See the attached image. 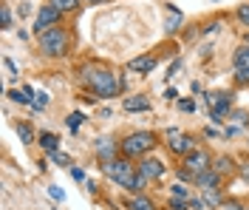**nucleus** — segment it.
Returning a JSON list of instances; mask_svg holds the SVG:
<instances>
[{
  "instance_id": "nucleus-20",
  "label": "nucleus",
  "mask_w": 249,
  "mask_h": 210,
  "mask_svg": "<svg viewBox=\"0 0 249 210\" xmlns=\"http://www.w3.org/2000/svg\"><path fill=\"white\" fill-rule=\"evenodd\" d=\"M235 68H249V46H241L235 51Z\"/></svg>"
},
{
  "instance_id": "nucleus-33",
  "label": "nucleus",
  "mask_w": 249,
  "mask_h": 210,
  "mask_svg": "<svg viewBox=\"0 0 249 210\" xmlns=\"http://www.w3.org/2000/svg\"><path fill=\"white\" fill-rule=\"evenodd\" d=\"M178 108H181V111H196V102H193V99H181V102H178Z\"/></svg>"
},
{
  "instance_id": "nucleus-32",
  "label": "nucleus",
  "mask_w": 249,
  "mask_h": 210,
  "mask_svg": "<svg viewBox=\"0 0 249 210\" xmlns=\"http://www.w3.org/2000/svg\"><path fill=\"white\" fill-rule=\"evenodd\" d=\"M190 208H193V210H207L210 205H207L204 199H190Z\"/></svg>"
},
{
  "instance_id": "nucleus-5",
  "label": "nucleus",
  "mask_w": 249,
  "mask_h": 210,
  "mask_svg": "<svg viewBox=\"0 0 249 210\" xmlns=\"http://www.w3.org/2000/svg\"><path fill=\"white\" fill-rule=\"evenodd\" d=\"M181 168H187L190 173H201V171H210L213 165H210V153L204 151V148H193L190 153L184 156V165Z\"/></svg>"
},
{
  "instance_id": "nucleus-39",
  "label": "nucleus",
  "mask_w": 249,
  "mask_h": 210,
  "mask_svg": "<svg viewBox=\"0 0 249 210\" xmlns=\"http://www.w3.org/2000/svg\"><path fill=\"white\" fill-rule=\"evenodd\" d=\"M232 116H235V119H238V122H247V119H249V116H247V114H244V111H235Z\"/></svg>"
},
{
  "instance_id": "nucleus-7",
  "label": "nucleus",
  "mask_w": 249,
  "mask_h": 210,
  "mask_svg": "<svg viewBox=\"0 0 249 210\" xmlns=\"http://www.w3.org/2000/svg\"><path fill=\"white\" fill-rule=\"evenodd\" d=\"M136 168H139V173H142L144 179H147V182H150V179L164 176V162L156 159V156H144V159H142L139 165H136Z\"/></svg>"
},
{
  "instance_id": "nucleus-40",
  "label": "nucleus",
  "mask_w": 249,
  "mask_h": 210,
  "mask_svg": "<svg viewBox=\"0 0 249 210\" xmlns=\"http://www.w3.org/2000/svg\"><path fill=\"white\" fill-rule=\"evenodd\" d=\"M88 3H96V0H88Z\"/></svg>"
},
{
  "instance_id": "nucleus-10",
  "label": "nucleus",
  "mask_w": 249,
  "mask_h": 210,
  "mask_svg": "<svg viewBox=\"0 0 249 210\" xmlns=\"http://www.w3.org/2000/svg\"><path fill=\"white\" fill-rule=\"evenodd\" d=\"M113 153H116L113 142H110L108 136H99V139H96V156H99L102 162H110V159H116Z\"/></svg>"
},
{
  "instance_id": "nucleus-22",
  "label": "nucleus",
  "mask_w": 249,
  "mask_h": 210,
  "mask_svg": "<svg viewBox=\"0 0 249 210\" xmlns=\"http://www.w3.org/2000/svg\"><path fill=\"white\" fill-rule=\"evenodd\" d=\"M48 99H51V97H48L46 91H40V94H34V102H31V108H34V111H43V108L48 105Z\"/></svg>"
},
{
  "instance_id": "nucleus-17",
  "label": "nucleus",
  "mask_w": 249,
  "mask_h": 210,
  "mask_svg": "<svg viewBox=\"0 0 249 210\" xmlns=\"http://www.w3.org/2000/svg\"><path fill=\"white\" fill-rule=\"evenodd\" d=\"M167 12H170V17H167V32H176L181 26V12L176 6H167Z\"/></svg>"
},
{
  "instance_id": "nucleus-21",
  "label": "nucleus",
  "mask_w": 249,
  "mask_h": 210,
  "mask_svg": "<svg viewBox=\"0 0 249 210\" xmlns=\"http://www.w3.org/2000/svg\"><path fill=\"white\" fill-rule=\"evenodd\" d=\"M57 142H60V139H57L54 134H43V136H40V145L46 148L48 153H54V151H57Z\"/></svg>"
},
{
  "instance_id": "nucleus-24",
  "label": "nucleus",
  "mask_w": 249,
  "mask_h": 210,
  "mask_svg": "<svg viewBox=\"0 0 249 210\" xmlns=\"http://www.w3.org/2000/svg\"><path fill=\"white\" fill-rule=\"evenodd\" d=\"M0 26L3 29H12V12H9V6L0 9Z\"/></svg>"
},
{
  "instance_id": "nucleus-30",
  "label": "nucleus",
  "mask_w": 249,
  "mask_h": 210,
  "mask_svg": "<svg viewBox=\"0 0 249 210\" xmlns=\"http://www.w3.org/2000/svg\"><path fill=\"white\" fill-rule=\"evenodd\" d=\"M3 68H6V71H9V74H6V77H15V74H17V65L12 63V60H9V57H6V60H3Z\"/></svg>"
},
{
  "instance_id": "nucleus-25",
  "label": "nucleus",
  "mask_w": 249,
  "mask_h": 210,
  "mask_svg": "<svg viewBox=\"0 0 249 210\" xmlns=\"http://www.w3.org/2000/svg\"><path fill=\"white\" fill-rule=\"evenodd\" d=\"M51 159L57 162V165H62V168H68V165H71V156H68V153H62V151H54V153H51Z\"/></svg>"
},
{
  "instance_id": "nucleus-8",
  "label": "nucleus",
  "mask_w": 249,
  "mask_h": 210,
  "mask_svg": "<svg viewBox=\"0 0 249 210\" xmlns=\"http://www.w3.org/2000/svg\"><path fill=\"white\" fill-rule=\"evenodd\" d=\"M60 20V12L54 9V6H43L40 12H37V20H34V29L37 34H43V29H54V23Z\"/></svg>"
},
{
  "instance_id": "nucleus-11",
  "label": "nucleus",
  "mask_w": 249,
  "mask_h": 210,
  "mask_svg": "<svg viewBox=\"0 0 249 210\" xmlns=\"http://www.w3.org/2000/svg\"><path fill=\"white\" fill-rule=\"evenodd\" d=\"M218 173L215 171H213V168H210V171H201V173H196V179H193V182H196V188H201V191H207V188H215L218 185Z\"/></svg>"
},
{
  "instance_id": "nucleus-34",
  "label": "nucleus",
  "mask_w": 249,
  "mask_h": 210,
  "mask_svg": "<svg viewBox=\"0 0 249 210\" xmlns=\"http://www.w3.org/2000/svg\"><path fill=\"white\" fill-rule=\"evenodd\" d=\"M221 210H247V208H244L241 202H224V205H221Z\"/></svg>"
},
{
  "instance_id": "nucleus-6",
  "label": "nucleus",
  "mask_w": 249,
  "mask_h": 210,
  "mask_svg": "<svg viewBox=\"0 0 249 210\" xmlns=\"http://www.w3.org/2000/svg\"><path fill=\"white\" fill-rule=\"evenodd\" d=\"M207 102L213 105V119H215V122H221V116H227V114L232 111V94H221V91H215V94L207 97Z\"/></svg>"
},
{
  "instance_id": "nucleus-15",
  "label": "nucleus",
  "mask_w": 249,
  "mask_h": 210,
  "mask_svg": "<svg viewBox=\"0 0 249 210\" xmlns=\"http://www.w3.org/2000/svg\"><path fill=\"white\" fill-rule=\"evenodd\" d=\"M9 97L15 99V102H23V105H31V102H34V91H31L29 85H26L23 91H12Z\"/></svg>"
},
{
  "instance_id": "nucleus-35",
  "label": "nucleus",
  "mask_w": 249,
  "mask_h": 210,
  "mask_svg": "<svg viewBox=\"0 0 249 210\" xmlns=\"http://www.w3.org/2000/svg\"><path fill=\"white\" fill-rule=\"evenodd\" d=\"M238 17H241V23L249 26V6H241V9H238Z\"/></svg>"
},
{
  "instance_id": "nucleus-28",
  "label": "nucleus",
  "mask_w": 249,
  "mask_h": 210,
  "mask_svg": "<svg viewBox=\"0 0 249 210\" xmlns=\"http://www.w3.org/2000/svg\"><path fill=\"white\" fill-rule=\"evenodd\" d=\"M170 193H173V199H187V188L184 185H173Z\"/></svg>"
},
{
  "instance_id": "nucleus-9",
  "label": "nucleus",
  "mask_w": 249,
  "mask_h": 210,
  "mask_svg": "<svg viewBox=\"0 0 249 210\" xmlns=\"http://www.w3.org/2000/svg\"><path fill=\"white\" fill-rule=\"evenodd\" d=\"M167 136H170V151H173V153H181V156H187V153L193 151V136L178 134V131H167Z\"/></svg>"
},
{
  "instance_id": "nucleus-13",
  "label": "nucleus",
  "mask_w": 249,
  "mask_h": 210,
  "mask_svg": "<svg viewBox=\"0 0 249 210\" xmlns=\"http://www.w3.org/2000/svg\"><path fill=\"white\" fill-rule=\"evenodd\" d=\"M213 171H215L218 176H230L235 171V162H232V156H218L215 159V165H213Z\"/></svg>"
},
{
  "instance_id": "nucleus-19",
  "label": "nucleus",
  "mask_w": 249,
  "mask_h": 210,
  "mask_svg": "<svg viewBox=\"0 0 249 210\" xmlns=\"http://www.w3.org/2000/svg\"><path fill=\"white\" fill-rule=\"evenodd\" d=\"M130 210H156V205L147 199V196H133L130 202Z\"/></svg>"
},
{
  "instance_id": "nucleus-3",
  "label": "nucleus",
  "mask_w": 249,
  "mask_h": 210,
  "mask_svg": "<svg viewBox=\"0 0 249 210\" xmlns=\"http://www.w3.org/2000/svg\"><path fill=\"white\" fill-rule=\"evenodd\" d=\"M153 145H156V134H150V131H136V134L124 136V142H122V156H127V159L144 156L147 151H153Z\"/></svg>"
},
{
  "instance_id": "nucleus-16",
  "label": "nucleus",
  "mask_w": 249,
  "mask_h": 210,
  "mask_svg": "<svg viewBox=\"0 0 249 210\" xmlns=\"http://www.w3.org/2000/svg\"><path fill=\"white\" fill-rule=\"evenodd\" d=\"M204 202H207L210 208H221V205H224V199H221V193H218V188H207V191H204Z\"/></svg>"
},
{
  "instance_id": "nucleus-14",
  "label": "nucleus",
  "mask_w": 249,
  "mask_h": 210,
  "mask_svg": "<svg viewBox=\"0 0 249 210\" xmlns=\"http://www.w3.org/2000/svg\"><path fill=\"white\" fill-rule=\"evenodd\" d=\"M124 111H150V102L142 97H127L124 99Z\"/></svg>"
},
{
  "instance_id": "nucleus-12",
  "label": "nucleus",
  "mask_w": 249,
  "mask_h": 210,
  "mask_svg": "<svg viewBox=\"0 0 249 210\" xmlns=\"http://www.w3.org/2000/svg\"><path fill=\"white\" fill-rule=\"evenodd\" d=\"M133 74H147V71H153L156 68V60L153 57H136V60H130V65H127Z\"/></svg>"
},
{
  "instance_id": "nucleus-2",
  "label": "nucleus",
  "mask_w": 249,
  "mask_h": 210,
  "mask_svg": "<svg viewBox=\"0 0 249 210\" xmlns=\"http://www.w3.org/2000/svg\"><path fill=\"white\" fill-rule=\"evenodd\" d=\"M82 80L93 88L96 97H108L110 99V97H116V94L122 91V80H119V74H113L110 68L85 65V68H82Z\"/></svg>"
},
{
  "instance_id": "nucleus-18",
  "label": "nucleus",
  "mask_w": 249,
  "mask_h": 210,
  "mask_svg": "<svg viewBox=\"0 0 249 210\" xmlns=\"http://www.w3.org/2000/svg\"><path fill=\"white\" fill-rule=\"evenodd\" d=\"M48 6H54L57 12H71V9H77L79 6V0H48Z\"/></svg>"
},
{
  "instance_id": "nucleus-26",
  "label": "nucleus",
  "mask_w": 249,
  "mask_h": 210,
  "mask_svg": "<svg viewBox=\"0 0 249 210\" xmlns=\"http://www.w3.org/2000/svg\"><path fill=\"white\" fill-rule=\"evenodd\" d=\"M82 119H85V116H82L79 111H74L71 116H68V128H71V131H77L79 125H82Z\"/></svg>"
},
{
  "instance_id": "nucleus-41",
  "label": "nucleus",
  "mask_w": 249,
  "mask_h": 210,
  "mask_svg": "<svg viewBox=\"0 0 249 210\" xmlns=\"http://www.w3.org/2000/svg\"><path fill=\"white\" fill-rule=\"evenodd\" d=\"M247 210H249V208H247Z\"/></svg>"
},
{
  "instance_id": "nucleus-27",
  "label": "nucleus",
  "mask_w": 249,
  "mask_h": 210,
  "mask_svg": "<svg viewBox=\"0 0 249 210\" xmlns=\"http://www.w3.org/2000/svg\"><path fill=\"white\" fill-rule=\"evenodd\" d=\"M235 82H238V85H247L249 82V68H238V71H235Z\"/></svg>"
},
{
  "instance_id": "nucleus-36",
  "label": "nucleus",
  "mask_w": 249,
  "mask_h": 210,
  "mask_svg": "<svg viewBox=\"0 0 249 210\" xmlns=\"http://www.w3.org/2000/svg\"><path fill=\"white\" fill-rule=\"evenodd\" d=\"M178 71H181V60H178V63H173V65H170V74H167V77H173V74H178Z\"/></svg>"
},
{
  "instance_id": "nucleus-23",
  "label": "nucleus",
  "mask_w": 249,
  "mask_h": 210,
  "mask_svg": "<svg viewBox=\"0 0 249 210\" xmlns=\"http://www.w3.org/2000/svg\"><path fill=\"white\" fill-rule=\"evenodd\" d=\"M17 136H20V142H26V145L34 142V134H31L29 125H17Z\"/></svg>"
},
{
  "instance_id": "nucleus-31",
  "label": "nucleus",
  "mask_w": 249,
  "mask_h": 210,
  "mask_svg": "<svg viewBox=\"0 0 249 210\" xmlns=\"http://www.w3.org/2000/svg\"><path fill=\"white\" fill-rule=\"evenodd\" d=\"M48 193H51V199H57V202H62V199H65V193H62L57 185H51V188H48Z\"/></svg>"
},
{
  "instance_id": "nucleus-29",
  "label": "nucleus",
  "mask_w": 249,
  "mask_h": 210,
  "mask_svg": "<svg viewBox=\"0 0 249 210\" xmlns=\"http://www.w3.org/2000/svg\"><path fill=\"white\" fill-rule=\"evenodd\" d=\"M170 208L173 210H187L190 208V202H187V199H170Z\"/></svg>"
},
{
  "instance_id": "nucleus-38",
  "label": "nucleus",
  "mask_w": 249,
  "mask_h": 210,
  "mask_svg": "<svg viewBox=\"0 0 249 210\" xmlns=\"http://www.w3.org/2000/svg\"><path fill=\"white\" fill-rule=\"evenodd\" d=\"M241 176L249 182V162H244V165H241Z\"/></svg>"
},
{
  "instance_id": "nucleus-37",
  "label": "nucleus",
  "mask_w": 249,
  "mask_h": 210,
  "mask_svg": "<svg viewBox=\"0 0 249 210\" xmlns=\"http://www.w3.org/2000/svg\"><path fill=\"white\" fill-rule=\"evenodd\" d=\"M71 176H74V179H79V182H82V179H85V173H82L79 168H71Z\"/></svg>"
},
{
  "instance_id": "nucleus-1",
  "label": "nucleus",
  "mask_w": 249,
  "mask_h": 210,
  "mask_svg": "<svg viewBox=\"0 0 249 210\" xmlns=\"http://www.w3.org/2000/svg\"><path fill=\"white\" fill-rule=\"evenodd\" d=\"M102 171H105V176L108 179L119 182L124 191H130V193H142L144 185H147V179L139 173V168H133V159H127V156H119V159L105 162Z\"/></svg>"
},
{
  "instance_id": "nucleus-4",
  "label": "nucleus",
  "mask_w": 249,
  "mask_h": 210,
  "mask_svg": "<svg viewBox=\"0 0 249 210\" xmlns=\"http://www.w3.org/2000/svg\"><path fill=\"white\" fill-rule=\"evenodd\" d=\"M40 49L48 57H62L65 49H68V34H65V29H46V32L40 34Z\"/></svg>"
}]
</instances>
